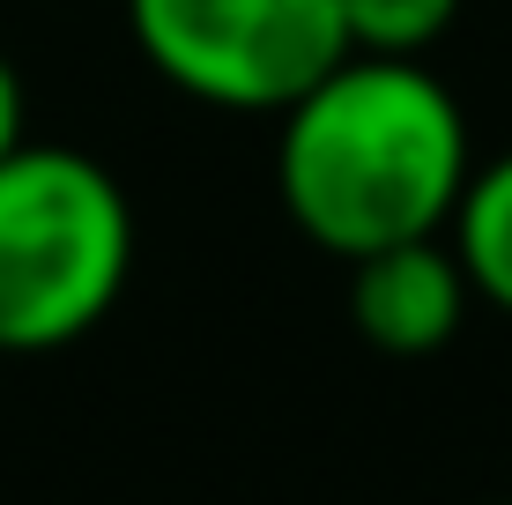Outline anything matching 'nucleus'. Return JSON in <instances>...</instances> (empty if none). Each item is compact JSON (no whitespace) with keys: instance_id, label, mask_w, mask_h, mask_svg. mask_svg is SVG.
<instances>
[{"instance_id":"f257e3e1","label":"nucleus","mask_w":512,"mask_h":505,"mask_svg":"<svg viewBox=\"0 0 512 505\" xmlns=\"http://www.w3.org/2000/svg\"><path fill=\"white\" fill-rule=\"evenodd\" d=\"M275 119L282 216L334 260L446 231L475 171L468 112L431 60L342 52Z\"/></svg>"},{"instance_id":"f03ea898","label":"nucleus","mask_w":512,"mask_h":505,"mask_svg":"<svg viewBox=\"0 0 512 505\" xmlns=\"http://www.w3.org/2000/svg\"><path fill=\"white\" fill-rule=\"evenodd\" d=\"M134 275L127 186L90 149L0 156V357H45L104 327Z\"/></svg>"},{"instance_id":"7ed1b4c3","label":"nucleus","mask_w":512,"mask_h":505,"mask_svg":"<svg viewBox=\"0 0 512 505\" xmlns=\"http://www.w3.org/2000/svg\"><path fill=\"white\" fill-rule=\"evenodd\" d=\"M127 38L179 97L275 119L349 52L342 0H127Z\"/></svg>"},{"instance_id":"20e7f679","label":"nucleus","mask_w":512,"mask_h":505,"mask_svg":"<svg viewBox=\"0 0 512 505\" xmlns=\"http://www.w3.org/2000/svg\"><path fill=\"white\" fill-rule=\"evenodd\" d=\"M342 268H349V320H357V335L372 342L379 357H438L461 335V320L475 305L446 231L357 253V260H342Z\"/></svg>"},{"instance_id":"39448f33","label":"nucleus","mask_w":512,"mask_h":505,"mask_svg":"<svg viewBox=\"0 0 512 505\" xmlns=\"http://www.w3.org/2000/svg\"><path fill=\"white\" fill-rule=\"evenodd\" d=\"M446 246L461 260L475 298L512 320V149L483 156L468 171L461 201H453V223H446Z\"/></svg>"},{"instance_id":"423d86ee","label":"nucleus","mask_w":512,"mask_h":505,"mask_svg":"<svg viewBox=\"0 0 512 505\" xmlns=\"http://www.w3.org/2000/svg\"><path fill=\"white\" fill-rule=\"evenodd\" d=\"M349 52H386V60H431L446 30L461 23V0H342Z\"/></svg>"},{"instance_id":"0eeeda50","label":"nucleus","mask_w":512,"mask_h":505,"mask_svg":"<svg viewBox=\"0 0 512 505\" xmlns=\"http://www.w3.org/2000/svg\"><path fill=\"white\" fill-rule=\"evenodd\" d=\"M30 142V104H23V75H15V60L0 52V156Z\"/></svg>"},{"instance_id":"6e6552de","label":"nucleus","mask_w":512,"mask_h":505,"mask_svg":"<svg viewBox=\"0 0 512 505\" xmlns=\"http://www.w3.org/2000/svg\"><path fill=\"white\" fill-rule=\"evenodd\" d=\"M490 505H512V498H490Z\"/></svg>"}]
</instances>
